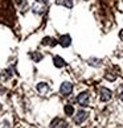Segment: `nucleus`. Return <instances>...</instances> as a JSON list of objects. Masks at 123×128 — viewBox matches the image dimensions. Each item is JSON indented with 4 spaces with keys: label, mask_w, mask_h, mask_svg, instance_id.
Wrapping results in <instances>:
<instances>
[{
    "label": "nucleus",
    "mask_w": 123,
    "mask_h": 128,
    "mask_svg": "<svg viewBox=\"0 0 123 128\" xmlns=\"http://www.w3.org/2000/svg\"><path fill=\"white\" fill-rule=\"evenodd\" d=\"M73 91V84L70 83V82H64L62 84H61V87H60V92H61V95H64V96H69L70 94H72Z\"/></svg>",
    "instance_id": "1"
},
{
    "label": "nucleus",
    "mask_w": 123,
    "mask_h": 128,
    "mask_svg": "<svg viewBox=\"0 0 123 128\" xmlns=\"http://www.w3.org/2000/svg\"><path fill=\"white\" fill-rule=\"evenodd\" d=\"M50 127L52 128H68V123L64 119H61V118H54L50 123Z\"/></svg>",
    "instance_id": "2"
},
{
    "label": "nucleus",
    "mask_w": 123,
    "mask_h": 128,
    "mask_svg": "<svg viewBox=\"0 0 123 128\" xmlns=\"http://www.w3.org/2000/svg\"><path fill=\"white\" fill-rule=\"evenodd\" d=\"M111 96H112V94L108 88H106V87L101 88V91H99V98H101L102 102H108L111 99Z\"/></svg>",
    "instance_id": "3"
},
{
    "label": "nucleus",
    "mask_w": 123,
    "mask_h": 128,
    "mask_svg": "<svg viewBox=\"0 0 123 128\" xmlns=\"http://www.w3.org/2000/svg\"><path fill=\"white\" fill-rule=\"evenodd\" d=\"M86 119H87V112L81 110V111L77 112V115L74 116V123L75 124H81V123H83Z\"/></svg>",
    "instance_id": "4"
},
{
    "label": "nucleus",
    "mask_w": 123,
    "mask_h": 128,
    "mask_svg": "<svg viewBox=\"0 0 123 128\" xmlns=\"http://www.w3.org/2000/svg\"><path fill=\"white\" fill-rule=\"evenodd\" d=\"M58 44L62 46V48H69L70 44H72V37L69 34H62L58 40Z\"/></svg>",
    "instance_id": "5"
},
{
    "label": "nucleus",
    "mask_w": 123,
    "mask_h": 128,
    "mask_svg": "<svg viewBox=\"0 0 123 128\" xmlns=\"http://www.w3.org/2000/svg\"><path fill=\"white\" fill-rule=\"evenodd\" d=\"M89 98H90L89 96V92L83 91L77 96V102H78V104H81V106H87L89 104Z\"/></svg>",
    "instance_id": "6"
},
{
    "label": "nucleus",
    "mask_w": 123,
    "mask_h": 128,
    "mask_svg": "<svg viewBox=\"0 0 123 128\" xmlns=\"http://www.w3.org/2000/svg\"><path fill=\"white\" fill-rule=\"evenodd\" d=\"M31 8H32V12L36 13V15H42V13L45 12V7H44V4H41V3L33 4Z\"/></svg>",
    "instance_id": "7"
},
{
    "label": "nucleus",
    "mask_w": 123,
    "mask_h": 128,
    "mask_svg": "<svg viewBox=\"0 0 123 128\" xmlns=\"http://www.w3.org/2000/svg\"><path fill=\"white\" fill-rule=\"evenodd\" d=\"M41 44L42 45H49V46L53 48V46H56V45L58 44V41L56 40V38H53V37H44V40L41 41Z\"/></svg>",
    "instance_id": "8"
},
{
    "label": "nucleus",
    "mask_w": 123,
    "mask_h": 128,
    "mask_svg": "<svg viewBox=\"0 0 123 128\" xmlns=\"http://www.w3.org/2000/svg\"><path fill=\"white\" fill-rule=\"evenodd\" d=\"M53 65L56 68H64L65 66V60L60 56H54L53 57Z\"/></svg>",
    "instance_id": "9"
},
{
    "label": "nucleus",
    "mask_w": 123,
    "mask_h": 128,
    "mask_svg": "<svg viewBox=\"0 0 123 128\" xmlns=\"http://www.w3.org/2000/svg\"><path fill=\"white\" fill-rule=\"evenodd\" d=\"M29 57H31V60L33 61V62H40V61L44 58V56H42L40 52H32V53L29 54Z\"/></svg>",
    "instance_id": "10"
},
{
    "label": "nucleus",
    "mask_w": 123,
    "mask_h": 128,
    "mask_svg": "<svg viewBox=\"0 0 123 128\" xmlns=\"http://www.w3.org/2000/svg\"><path fill=\"white\" fill-rule=\"evenodd\" d=\"M37 91H39L40 94H46L49 91V86L45 82H41V83L37 84Z\"/></svg>",
    "instance_id": "11"
},
{
    "label": "nucleus",
    "mask_w": 123,
    "mask_h": 128,
    "mask_svg": "<svg viewBox=\"0 0 123 128\" xmlns=\"http://www.w3.org/2000/svg\"><path fill=\"white\" fill-rule=\"evenodd\" d=\"M56 4L64 6L66 8H73V0H56Z\"/></svg>",
    "instance_id": "12"
},
{
    "label": "nucleus",
    "mask_w": 123,
    "mask_h": 128,
    "mask_svg": "<svg viewBox=\"0 0 123 128\" xmlns=\"http://www.w3.org/2000/svg\"><path fill=\"white\" fill-rule=\"evenodd\" d=\"M64 111L65 114L68 116H73V114H74V107L72 106V104H66V106L64 107Z\"/></svg>",
    "instance_id": "13"
},
{
    "label": "nucleus",
    "mask_w": 123,
    "mask_h": 128,
    "mask_svg": "<svg viewBox=\"0 0 123 128\" xmlns=\"http://www.w3.org/2000/svg\"><path fill=\"white\" fill-rule=\"evenodd\" d=\"M16 6L20 9H23V11H25L28 8V3H27V0H16Z\"/></svg>",
    "instance_id": "14"
},
{
    "label": "nucleus",
    "mask_w": 123,
    "mask_h": 128,
    "mask_svg": "<svg viewBox=\"0 0 123 128\" xmlns=\"http://www.w3.org/2000/svg\"><path fill=\"white\" fill-rule=\"evenodd\" d=\"M105 78L108 79V80H115L116 79V74H112L111 72H107L106 75H105Z\"/></svg>",
    "instance_id": "15"
},
{
    "label": "nucleus",
    "mask_w": 123,
    "mask_h": 128,
    "mask_svg": "<svg viewBox=\"0 0 123 128\" xmlns=\"http://www.w3.org/2000/svg\"><path fill=\"white\" fill-rule=\"evenodd\" d=\"M89 65H93V66H99V65H101V61H99V60L90 58V60H89Z\"/></svg>",
    "instance_id": "16"
},
{
    "label": "nucleus",
    "mask_w": 123,
    "mask_h": 128,
    "mask_svg": "<svg viewBox=\"0 0 123 128\" xmlns=\"http://www.w3.org/2000/svg\"><path fill=\"white\" fill-rule=\"evenodd\" d=\"M12 77V74H11V70H6L4 72V78L6 79H8V78H11Z\"/></svg>",
    "instance_id": "17"
},
{
    "label": "nucleus",
    "mask_w": 123,
    "mask_h": 128,
    "mask_svg": "<svg viewBox=\"0 0 123 128\" xmlns=\"http://www.w3.org/2000/svg\"><path fill=\"white\" fill-rule=\"evenodd\" d=\"M37 3H41V4H46L48 3V0H36Z\"/></svg>",
    "instance_id": "18"
},
{
    "label": "nucleus",
    "mask_w": 123,
    "mask_h": 128,
    "mask_svg": "<svg viewBox=\"0 0 123 128\" xmlns=\"http://www.w3.org/2000/svg\"><path fill=\"white\" fill-rule=\"evenodd\" d=\"M119 99H120V100L123 102V91H122V92L119 94Z\"/></svg>",
    "instance_id": "19"
}]
</instances>
